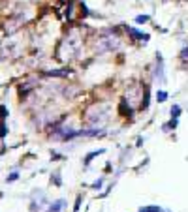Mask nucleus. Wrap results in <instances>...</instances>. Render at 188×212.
<instances>
[{
	"instance_id": "nucleus-1",
	"label": "nucleus",
	"mask_w": 188,
	"mask_h": 212,
	"mask_svg": "<svg viewBox=\"0 0 188 212\" xmlns=\"http://www.w3.org/2000/svg\"><path fill=\"white\" fill-rule=\"evenodd\" d=\"M179 115H181V107H179V105H173V107H171V116L177 120Z\"/></svg>"
},
{
	"instance_id": "nucleus-2",
	"label": "nucleus",
	"mask_w": 188,
	"mask_h": 212,
	"mask_svg": "<svg viewBox=\"0 0 188 212\" xmlns=\"http://www.w3.org/2000/svg\"><path fill=\"white\" fill-rule=\"evenodd\" d=\"M156 100H158V102H166V100H168V92H164V90H160V92L156 94Z\"/></svg>"
},
{
	"instance_id": "nucleus-3",
	"label": "nucleus",
	"mask_w": 188,
	"mask_h": 212,
	"mask_svg": "<svg viewBox=\"0 0 188 212\" xmlns=\"http://www.w3.org/2000/svg\"><path fill=\"white\" fill-rule=\"evenodd\" d=\"M139 212H162L158 207H147V208H141Z\"/></svg>"
},
{
	"instance_id": "nucleus-4",
	"label": "nucleus",
	"mask_w": 188,
	"mask_h": 212,
	"mask_svg": "<svg viewBox=\"0 0 188 212\" xmlns=\"http://www.w3.org/2000/svg\"><path fill=\"white\" fill-rule=\"evenodd\" d=\"M136 21H137V23H147L149 17L147 15H139V17H136Z\"/></svg>"
},
{
	"instance_id": "nucleus-5",
	"label": "nucleus",
	"mask_w": 188,
	"mask_h": 212,
	"mask_svg": "<svg viewBox=\"0 0 188 212\" xmlns=\"http://www.w3.org/2000/svg\"><path fill=\"white\" fill-rule=\"evenodd\" d=\"M17 176H19L17 173H11V175H10V176H8V178H6V180H8V182H13V180H17Z\"/></svg>"
}]
</instances>
